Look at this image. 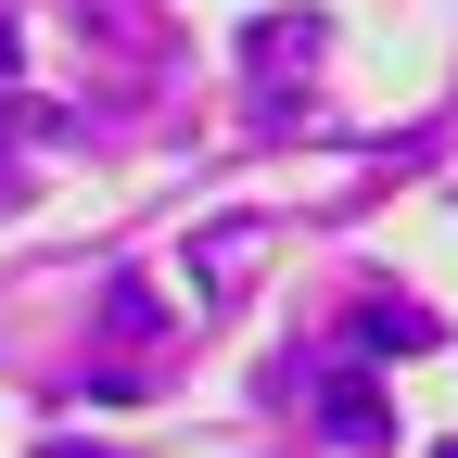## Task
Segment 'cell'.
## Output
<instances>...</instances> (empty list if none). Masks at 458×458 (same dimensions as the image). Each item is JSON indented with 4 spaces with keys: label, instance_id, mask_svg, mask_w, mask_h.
I'll return each mask as SVG.
<instances>
[{
    "label": "cell",
    "instance_id": "6da1fadb",
    "mask_svg": "<svg viewBox=\"0 0 458 458\" xmlns=\"http://www.w3.org/2000/svg\"><path fill=\"white\" fill-rule=\"evenodd\" d=\"M318 420H331L344 445H382V394H369L357 369H344V382H318Z\"/></svg>",
    "mask_w": 458,
    "mask_h": 458
}]
</instances>
